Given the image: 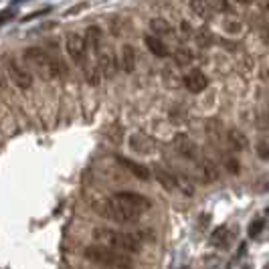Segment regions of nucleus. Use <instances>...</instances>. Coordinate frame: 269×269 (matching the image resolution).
Returning a JSON list of instances; mask_svg holds the SVG:
<instances>
[{"instance_id":"35","label":"nucleus","mask_w":269,"mask_h":269,"mask_svg":"<svg viewBox=\"0 0 269 269\" xmlns=\"http://www.w3.org/2000/svg\"><path fill=\"white\" fill-rule=\"evenodd\" d=\"M19 3H25V0H15V5H19Z\"/></svg>"},{"instance_id":"10","label":"nucleus","mask_w":269,"mask_h":269,"mask_svg":"<svg viewBox=\"0 0 269 269\" xmlns=\"http://www.w3.org/2000/svg\"><path fill=\"white\" fill-rule=\"evenodd\" d=\"M97 69H99V73L103 75V77H113L115 75V69H117V65H115V59H113V55L109 53V51H99L97 53Z\"/></svg>"},{"instance_id":"31","label":"nucleus","mask_w":269,"mask_h":269,"mask_svg":"<svg viewBox=\"0 0 269 269\" xmlns=\"http://www.w3.org/2000/svg\"><path fill=\"white\" fill-rule=\"evenodd\" d=\"M7 89V81H5V75H3V69H0V91Z\"/></svg>"},{"instance_id":"34","label":"nucleus","mask_w":269,"mask_h":269,"mask_svg":"<svg viewBox=\"0 0 269 269\" xmlns=\"http://www.w3.org/2000/svg\"><path fill=\"white\" fill-rule=\"evenodd\" d=\"M237 3H239V5H251L253 0H237Z\"/></svg>"},{"instance_id":"6","label":"nucleus","mask_w":269,"mask_h":269,"mask_svg":"<svg viewBox=\"0 0 269 269\" xmlns=\"http://www.w3.org/2000/svg\"><path fill=\"white\" fill-rule=\"evenodd\" d=\"M7 71H9V79L21 87V89H29L33 85V75L15 59V57H7Z\"/></svg>"},{"instance_id":"14","label":"nucleus","mask_w":269,"mask_h":269,"mask_svg":"<svg viewBox=\"0 0 269 269\" xmlns=\"http://www.w3.org/2000/svg\"><path fill=\"white\" fill-rule=\"evenodd\" d=\"M121 69L125 73H133V69H136V51H133L131 45H123L121 47Z\"/></svg>"},{"instance_id":"13","label":"nucleus","mask_w":269,"mask_h":269,"mask_svg":"<svg viewBox=\"0 0 269 269\" xmlns=\"http://www.w3.org/2000/svg\"><path fill=\"white\" fill-rule=\"evenodd\" d=\"M117 162H119L121 166H125L133 176L140 178V180H148V178H150V170H148L146 166L138 164V162H133V160H129V158H125V156H117Z\"/></svg>"},{"instance_id":"22","label":"nucleus","mask_w":269,"mask_h":269,"mask_svg":"<svg viewBox=\"0 0 269 269\" xmlns=\"http://www.w3.org/2000/svg\"><path fill=\"white\" fill-rule=\"evenodd\" d=\"M209 5H211V9H215L219 13H233L231 0H209Z\"/></svg>"},{"instance_id":"17","label":"nucleus","mask_w":269,"mask_h":269,"mask_svg":"<svg viewBox=\"0 0 269 269\" xmlns=\"http://www.w3.org/2000/svg\"><path fill=\"white\" fill-rule=\"evenodd\" d=\"M229 144H231V148L233 150H237V152H241V150H247V146H249V140H247V136L243 131H239V129H231L229 131Z\"/></svg>"},{"instance_id":"29","label":"nucleus","mask_w":269,"mask_h":269,"mask_svg":"<svg viewBox=\"0 0 269 269\" xmlns=\"http://www.w3.org/2000/svg\"><path fill=\"white\" fill-rule=\"evenodd\" d=\"M180 31H182V37H190V35H192V27H190V23L182 21V25H180Z\"/></svg>"},{"instance_id":"21","label":"nucleus","mask_w":269,"mask_h":269,"mask_svg":"<svg viewBox=\"0 0 269 269\" xmlns=\"http://www.w3.org/2000/svg\"><path fill=\"white\" fill-rule=\"evenodd\" d=\"M174 63L180 65V67L190 65V63H192V53H190L188 49H184V47L176 49V51H174Z\"/></svg>"},{"instance_id":"16","label":"nucleus","mask_w":269,"mask_h":269,"mask_svg":"<svg viewBox=\"0 0 269 269\" xmlns=\"http://www.w3.org/2000/svg\"><path fill=\"white\" fill-rule=\"evenodd\" d=\"M174 146H176V150H178L182 156H186V158H194V156H196V146H194L192 140L186 138V136H178V138L174 140Z\"/></svg>"},{"instance_id":"23","label":"nucleus","mask_w":269,"mask_h":269,"mask_svg":"<svg viewBox=\"0 0 269 269\" xmlns=\"http://www.w3.org/2000/svg\"><path fill=\"white\" fill-rule=\"evenodd\" d=\"M223 29H225L229 35H241L243 25H241L239 21H235V19H227V21L223 23Z\"/></svg>"},{"instance_id":"25","label":"nucleus","mask_w":269,"mask_h":269,"mask_svg":"<svg viewBox=\"0 0 269 269\" xmlns=\"http://www.w3.org/2000/svg\"><path fill=\"white\" fill-rule=\"evenodd\" d=\"M263 225H265L263 221H255V223L249 227V237H257V235L263 231Z\"/></svg>"},{"instance_id":"15","label":"nucleus","mask_w":269,"mask_h":269,"mask_svg":"<svg viewBox=\"0 0 269 269\" xmlns=\"http://www.w3.org/2000/svg\"><path fill=\"white\" fill-rule=\"evenodd\" d=\"M150 29L156 37H174V29L170 27V23H166L164 19H152L150 21Z\"/></svg>"},{"instance_id":"5","label":"nucleus","mask_w":269,"mask_h":269,"mask_svg":"<svg viewBox=\"0 0 269 269\" xmlns=\"http://www.w3.org/2000/svg\"><path fill=\"white\" fill-rule=\"evenodd\" d=\"M67 53H69V57L77 63V65H85L89 59H87V53H89V49H87V43H85V37L83 35H79V33H71L69 37H67Z\"/></svg>"},{"instance_id":"9","label":"nucleus","mask_w":269,"mask_h":269,"mask_svg":"<svg viewBox=\"0 0 269 269\" xmlns=\"http://www.w3.org/2000/svg\"><path fill=\"white\" fill-rule=\"evenodd\" d=\"M235 235H237V229H231V227H219L213 235H211V243L215 245V247H219V249H229L231 247V243H233V239H235Z\"/></svg>"},{"instance_id":"2","label":"nucleus","mask_w":269,"mask_h":269,"mask_svg":"<svg viewBox=\"0 0 269 269\" xmlns=\"http://www.w3.org/2000/svg\"><path fill=\"white\" fill-rule=\"evenodd\" d=\"M93 241L101 243V245H107L111 249H117L121 253H140L142 249V239L133 233H121V231H115V229H107V227H97L93 231Z\"/></svg>"},{"instance_id":"30","label":"nucleus","mask_w":269,"mask_h":269,"mask_svg":"<svg viewBox=\"0 0 269 269\" xmlns=\"http://www.w3.org/2000/svg\"><path fill=\"white\" fill-rule=\"evenodd\" d=\"M261 39H263V43L269 45V25H265V27L261 29Z\"/></svg>"},{"instance_id":"11","label":"nucleus","mask_w":269,"mask_h":269,"mask_svg":"<svg viewBox=\"0 0 269 269\" xmlns=\"http://www.w3.org/2000/svg\"><path fill=\"white\" fill-rule=\"evenodd\" d=\"M85 43H87V49L93 53V55H97L99 51H101V43H103V33H101V29L99 27H89L87 31H85Z\"/></svg>"},{"instance_id":"28","label":"nucleus","mask_w":269,"mask_h":269,"mask_svg":"<svg viewBox=\"0 0 269 269\" xmlns=\"http://www.w3.org/2000/svg\"><path fill=\"white\" fill-rule=\"evenodd\" d=\"M225 164H227V168H229V172H239V162L235 160V158H231V156H227L225 158Z\"/></svg>"},{"instance_id":"19","label":"nucleus","mask_w":269,"mask_h":269,"mask_svg":"<svg viewBox=\"0 0 269 269\" xmlns=\"http://www.w3.org/2000/svg\"><path fill=\"white\" fill-rule=\"evenodd\" d=\"M190 11L198 17V19H203V21H207L209 17H211V5H209V0H190Z\"/></svg>"},{"instance_id":"32","label":"nucleus","mask_w":269,"mask_h":269,"mask_svg":"<svg viewBox=\"0 0 269 269\" xmlns=\"http://www.w3.org/2000/svg\"><path fill=\"white\" fill-rule=\"evenodd\" d=\"M9 19H13V13H5V17H0V25H3V23H7Z\"/></svg>"},{"instance_id":"1","label":"nucleus","mask_w":269,"mask_h":269,"mask_svg":"<svg viewBox=\"0 0 269 269\" xmlns=\"http://www.w3.org/2000/svg\"><path fill=\"white\" fill-rule=\"evenodd\" d=\"M23 59L25 63L45 81H53V79H59L63 77L67 71L63 67V63L53 57L49 51L41 49V47H29L25 53H23Z\"/></svg>"},{"instance_id":"3","label":"nucleus","mask_w":269,"mask_h":269,"mask_svg":"<svg viewBox=\"0 0 269 269\" xmlns=\"http://www.w3.org/2000/svg\"><path fill=\"white\" fill-rule=\"evenodd\" d=\"M93 211L97 215H101L103 219H109L113 223H133V221H138L142 217L138 211H133L125 203H121L115 194L113 196H107V198L95 200L93 203Z\"/></svg>"},{"instance_id":"18","label":"nucleus","mask_w":269,"mask_h":269,"mask_svg":"<svg viewBox=\"0 0 269 269\" xmlns=\"http://www.w3.org/2000/svg\"><path fill=\"white\" fill-rule=\"evenodd\" d=\"M198 176H200V180L203 182H215L217 180V168H215V164L211 162V160H203L200 164H198Z\"/></svg>"},{"instance_id":"27","label":"nucleus","mask_w":269,"mask_h":269,"mask_svg":"<svg viewBox=\"0 0 269 269\" xmlns=\"http://www.w3.org/2000/svg\"><path fill=\"white\" fill-rule=\"evenodd\" d=\"M51 11H53V9H51V7H47V9H43V11H37V13H33V15L25 17L23 21L27 23V21H33V19H41V17H45V15H47V13H51Z\"/></svg>"},{"instance_id":"26","label":"nucleus","mask_w":269,"mask_h":269,"mask_svg":"<svg viewBox=\"0 0 269 269\" xmlns=\"http://www.w3.org/2000/svg\"><path fill=\"white\" fill-rule=\"evenodd\" d=\"M257 152H259L261 158H269V144L263 142V140H259L257 142Z\"/></svg>"},{"instance_id":"20","label":"nucleus","mask_w":269,"mask_h":269,"mask_svg":"<svg viewBox=\"0 0 269 269\" xmlns=\"http://www.w3.org/2000/svg\"><path fill=\"white\" fill-rule=\"evenodd\" d=\"M154 174H156L158 182H160L166 190H176V176H172L170 172H166V170H162V168H156Z\"/></svg>"},{"instance_id":"7","label":"nucleus","mask_w":269,"mask_h":269,"mask_svg":"<svg viewBox=\"0 0 269 269\" xmlns=\"http://www.w3.org/2000/svg\"><path fill=\"white\" fill-rule=\"evenodd\" d=\"M115 196L121 200V203H125L129 209H133V211H138L140 215H144L150 207H152V203L144 196V194H138V192H131V190H119V192H115Z\"/></svg>"},{"instance_id":"33","label":"nucleus","mask_w":269,"mask_h":269,"mask_svg":"<svg viewBox=\"0 0 269 269\" xmlns=\"http://www.w3.org/2000/svg\"><path fill=\"white\" fill-rule=\"evenodd\" d=\"M261 9H267L269 11V0H261Z\"/></svg>"},{"instance_id":"12","label":"nucleus","mask_w":269,"mask_h":269,"mask_svg":"<svg viewBox=\"0 0 269 269\" xmlns=\"http://www.w3.org/2000/svg\"><path fill=\"white\" fill-rule=\"evenodd\" d=\"M144 43H146L148 51H150L152 55L160 57V59H164V57L170 55V49H168V47L164 45V41H162L160 37H156V35H148V37L144 39Z\"/></svg>"},{"instance_id":"24","label":"nucleus","mask_w":269,"mask_h":269,"mask_svg":"<svg viewBox=\"0 0 269 269\" xmlns=\"http://www.w3.org/2000/svg\"><path fill=\"white\" fill-rule=\"evenodd\" d=\"M196 43H198V47H209V45L213 43L211 31H209V29H200V31L196 33Z\"/></svg>"},{"instance_id":"8","label":"nucleus","mask_w":269,"mask_h":269,"mask_svg":"<svg viewBox=\"0 0 269 269\" xmlns=\"http://www.w3.org/2000/svg\"><path fill=\"white\" fill-rule=\"evenodd\" d=\"M184 85H186L188 91L200 93L203 89H207L209 79H207V75H205L200 69H192V71H188V73L184 75Z\"/></svg>"},{"instance_id":"4","label":"nucleus","mask_w":269,"mask_h":269,"mask_svg":"<svg viewBox=\"0 0 269 269\" xmlns=\"http://www.w3.org/2000/svg\"><path fill=\"white\" fill-rule=\"evenodd\" d=\"M85 259L95 263V265H103V267H131V259L127 257V253H121L117 249H111L107 245L101 243H93L89 247H85L83 251Z\"/></svg>"}]
</instances>
